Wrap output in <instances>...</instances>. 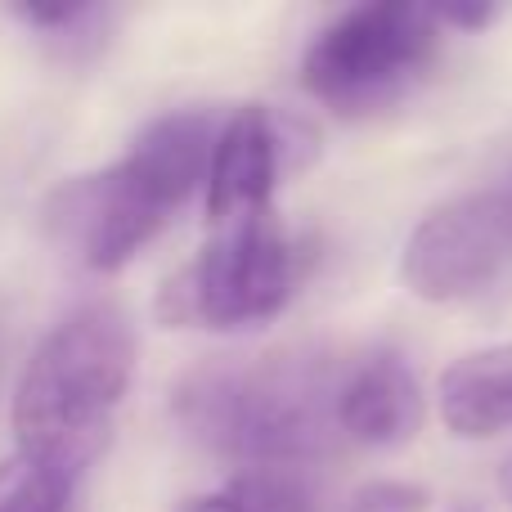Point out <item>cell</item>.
<instances>
[{"label":"cell","instance_id":"obj_1","mask_svg":"<svg viewBox=\"0 0 512 512\" xmlns=\"http://www.w3.org/2000/svg\"><path fill=\"white\" fill-rule=\"evenodd\" d=\"M216 126L203 108L167 113L113 167L72 176L45 198V230L86 270L113 274L149 248L167 221L207 185Z\"/></svg>","mask_w":512,"mask_h":512},{"label":"cell","instance_id":"obj_2","mask_svg":"<svg viewBox=\"0 0 512 512\" xmlns=\"http://www.w3.org/2000/svg\"><path fill=\"white\" fill-rule=\"evenodd\" d=\"M333 391L337 378L319 355L274 351L185 373L171 405L203 450L239 472H301L337 436Z\"/></svg>","mask_w":512,"mask_h":512},{"label":"cell","instance_id":"obj_3","mask_svg":"<svg viewBox=\"0 0 512 512\" xmlns=\"http://www.w3.org/2000/svg\"><path fill=\"white\" fill-rule=\"evenodd\" d=\"M135 355V328L113 301H90L59 319L14 387V454L81 477L131 391Z\"/></svg>","mask_w":512,"mask_h":512},{"label":"cell","instance_id":"obj_4","mask_svg":"<svg viewBox=\"0 0 512 512\" xmlns=\"http://www.w3.org/2000/svg\"><path fill=\"white\" fill-rule=\"evenodd\" d=\"M441 41L432 5H355L301 54V86L333 117L364 122L414 95Z\"/></svg>","mask_w":512,"mask_h":512},{"label":"cell","instance_id":"obj_5","mask_svg":"<svg viewBox=\"0 0 512 512\" xmlns=\"http://www.w3.org/2000/svg\"><path fill=\"white\" fill-rule=\"evenodd\" d=\"M301 288V248L274 212L216 225L194 261L162 283L158 319L167 328H239L270 324Z\"/></svg>","mask_w":512,"mask_h":512},{"label":"cell","instance_id":"obj_6","mask_svg":"<svg viewBox=\"0 0 512 512\" xmlns=\"http://www.w3.org/2000/svg\"><path fill=\"white\" fill-rule=\"evenodd\" d=\"M512 261V194H468L427 212L400 252V279L418 301H468Z\"/></svg>","mask_w":512,"mask_h":512},{"label":"cell","instance_id":"obj_7","mask_svg":"<svg viewBox=\"0 0 512 512\" xmlns=\"http://www.w3.org/2000/svg\"><path fill=\"white\" fill-rule=\"evenodd\" d=\"M319 140L306 122L274 113L261 104H243L221 117L207 162V221L234 225L248 216L274 212V189L297 167H310Z\"/></svg>","mask_w":512,"mask_h":512},{"label":"cell","instance_id":"obj_8","mask_svg":"<svg viewBox=\"0 0 512 512\" xmlns=\"http://www.w3.org/2000/svg\"><path fill=\"white\" fill-rule=\"evenodd\" d=\"M337 436L369 450H396L414 441L423 427V391L396 351H373L346 373H337L333 391Z\"/></svg>","mask_w":512,"mask_h":512},{"label":"cell","instance_id":"obj_9","mask_svg":"<svg viewBox=\"0 0 512 512\" xmlns=\"http://www.w3.org/2000/svg\"><path fill=\"white\" fill-rule=\"evenodd\" d=\"M441 418L459 441L512 432V342L472 351L441 373Z\"/></svg>","mask_w":512,"mask_h":512},{"label":"cell","instance_id":"obj_10","mask_svg":"<svg viewBox=\"0 0 512 512\" xmlns=\"http://www.w3.org/2000/svg\"><path fill=\"white\" fill-rule=\"evenodd\" d=\"M185 512H315L301 472H234L221 490L189 499Z\"/></svg>","mask_w":512,"mask_h":512},{"label":"cell","instance_id":"obj_11","mask_svg":"<svg viewBox=\"0 0 512 512\" xmlns=\"http://www.w3.org/2000/svg\"><path fill=\"white\" fill-rule=\"evenodd\" d=\"M77 477L32 463L23 454L0 459V512H68Z\"/></svg>","mask_w":512,"mask_h":512},{"label":"cell","instance_id":"obj_12","mask_svg":"<svg viewBox=\"0 0 512 512\" xmlns=\"http://www.w3.org/2000/svg\"><path fill=\"white\" fill-rule=\"evenodd\" d=\"M432 495L414 481H364L346 495L342 512H427Z\"/></svg>","mask_w":512,"mask_h":512},{"label":"cell","instance_id":"obj_13","mask_svg":"<svg viewBox=\"0 0 512 512\" xmlns=\"http://www.w3.org/2000/svg\"><path fill=\"white\" fill-rule=\"evenodd\" d=\"M9 14L18 18L23 27H32V32H45V36H63V32H77V27H86L90 18H99L95 5H86V0H32V5H14Z\"/></svg>","mask_w":512,"mask_h":512},{"label":"cell","instance_id":"obj_14","mask_svg":"<svg viewBox=\"0 0 512 512\" xmlns=\"http://www.w3.org/2000/svg\"><path fill=\"white\" fill-rule=\"evenodd\" d=\"M432 9L445 32H481V27H490L499 18L495 5H432Z\"/></svg>","mask_w":512,"mask_h":512},{"label":"cell","instance_id":"obj_15","mask_svg":"<svg viewBox=\"0 0 512 512\" xmlns=\"http://www.w3.org/2000/svg\"><path fill=\"white\" fill-rule=\"evenodd\" d=\"M499 490H504V499H508V508H512V454L499 463Z\"/></svg>","mask_w":512,"mask_h":512},{"label":"cell","instance_id":"obj_16","mask_svg":"<svg viewBox=\"0 0 512 512\" xmlns=\"http://www.w3.org/2000/svg\"><path fill=\"white\" fill-rule=\"evenodd\" d=\"M454 512H477V508H454Z\"/></svg>","mask_w":512,"mask_h":512}]
</instances>
